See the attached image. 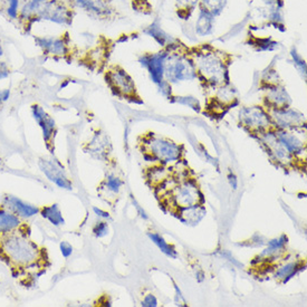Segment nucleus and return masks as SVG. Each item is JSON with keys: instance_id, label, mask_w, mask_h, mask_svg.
Returning a JSON list of instances; mask_svg holds the SVG:
<instances>
[{"instance_id": "1", "label": "nucleus", "mask_w": 307, "mask_h": 307, "mask_svg": "<svg viewBox=\"0 0 307 307\" xmlns=\"http://www.w3.org/2000/svg\"><path fill=\"white\" fill-rule=\"evenodd\" d=\"M187 53L192 59L197 78L204 90L230 85L229 66L234 62L230 53L219 50L210 42L187 46Z\"/></svg>"}, {"instance_id": "2", "label": "nucleus", "mask_w": 307, "mask_h": 307, "mask_svg": "<svg viewBox=\"0 0 307 307\" xmlns=\"http://www.w3.org/2000/svg\"><path fill=\"white\" fill-rule=\"evenodd\" d=\"M169 44L170 53L164 62V80L173 84L196 79V69L187 53V45L178 38L172 39Z\"/></svg>"}, {"instance_id": "3", "label": "nucleus", "mask_w": 307, "mask_h": 307, "mask_svg": "<svg viewBox=\"0 0 307 307\" xmlns=\"http://www.w3.org/2000/svg\"><path fill=\"white\" fill-rule=\"evenodd\" d=\"M106 84L112 93L123 100L137 104H143L141 96L139 95L136 83L132 77L120 65H111L104 74Z\"/></svg>"}, {"instance_id": "4", "label": "nucleus", "mask_w": 307, "mask_h": 307, "mask_svg": "<svg viewBox=\"0 0 307 307\" xmlns=\"http://www.w3.org/2000/svg\"><path fill=\"white\" fill-rule=\"evenodd\" d=\"M143 147L145 157H149L152 161H159L162 164L177 162L181 159L182 148L173 141L154 136V133H149V136L143 138Z\"/></svg>"}, {"instance_id": "5", "label": "nucleus", "mask_w": 307, "mask_h": 307, "mask_svg": "<svg viewBox=\"0 0 307 307\" xmlns=\"http://www.w3.org/2000/svg\"><path fill=\"white\" fill-rule=\"evenodd\" d=\"M239 124L252 136L257 137L277 128L269 112L261 105L241 107L239 111Z\"/></svg>"}, {"instance_id": "6", "label": "nucleus", "mask_w": 307, "mask_h": 307, "mask_svg": "<svg viewBox=\"0 0 307 307\" xmlns=\"http://www.w3.org/2000/svg\"><path fill=\"white\" fill-rule=\"evenodd\" d=\"M238 96L233 86H222L216 89V93L210 96L204 104L203 113L209 117L222 118L231 107L238 104Z\"/></svg>"}, {"instance_id": "7", "label": "nucleus", "mask_w": 307, "mask_h": 307, "mask_svg": "<svg viewBox=\"0 0 307 307\" xmlns=\"http://www.w3.org/2000/svg\"><path fill=\"white\" fill-rule=\"evenodd\" d=\"M35 42L38 45L45 55L55 59L64 58L69 62L77 51L76 46H73L68 31L58 37H35Z\"/></svg>"}, {"instance_id": "8", "label": "nucleus", "mask_w": 307, "mask_h": 307, "mask_svg": "<svg viewBox=\"0 0 307 307\" xmlns=\"http://www.w3.org/2000/svg\"><path fill=\"white\" fill-rule=\"evenodd\" d=\"M5 249L13 260L19 264H30L37 257V247L18 235H10L4 239Z\"/></svg>"}, {"instance_id": "9", "label": "nucleus", "mask_w": 307, "mask_h": 307, "mask_svg": "<svg viewBox=\"0 0 307 307\" xmlns=\"http://www.w3.org/2000/svg\"><path fill=\"white\" fill-rule=\"evenodd\" d=\"M75 14V9L68 3H64L63 0H45L40 7L38 19L69 26L73 24Z\"/></svg>"}, {"instance_id": "10", "label": "nucleus", "mask_w": 307, "mask_h": 307, "mask_svg": "<svg viewBox=\"0 0 307 307\" xmlns=\"http://www.w3.org/2000/svg\"><path fill=\"white\" fill-rule=\"evenodd\" d=\"M171 196L172 201L178 210L197 206L203 202V196L200 189L197 183L191 179H187L176 186Z\"/></svg>"}, {"instance_id": "11", "label": "nucleus", "mask_w": 307, "mask_h": 307, "mask_svg": "<svg viewBox=\"0 0 307 307\" xmlns=\"http://www.w3.org/2000/svg\"><path fill=\"white\" fill-rule=\"evenodd\" d=\"M113 47H114V41L104 35H100L98 44L84 54V56L79 59V63L84 64L87 68L101 71L109 61Z\"/></svg>"}, {"instance_id": "12", "label": "nucleus", "mask_w": 307, "mask_h": 307, "mask_svg": "<svg viewBox=\"0 0 307 307\" xmlns=\"http://www.w3.org/2000/svg\"><path fill=\"white\" fill-rule=\"evenodd\" d=\"M73 8L78 7L101 20H114L118 13L112 6V0H67Z\"/></svg>"}, {"instance_id": "13", "label": "nucleus", "mask_w": 307, "mask_h": 307, "mask_svg": "<svg viewBox=\"0 0 307 307\" xmlns=\"http://www.w3.org/2000/svg\"><path fill=\"white\" fill-rule=\"evenodd\" d=\"M169 42L158 53H145L139 57V62L148 69L151 78L158 85L164 80V62L170 53Z\"/></svg>"}, {"instance_id": "14", "label": "nucleus", "mask_w": 307, "mask_h": 307, "mask_svg": "<svg viewBox=\"0 0 307 307\" xmlns=\"http://www.w3.org/2000/svg\"><path fill=\"white\" fill-rule=\"evenodd\" d=\"M275 125L281 130H300L305 127L306 118L303 113L296 111L292 107L282 110L269 111Z\"/></svg>"}, {"instance_id": "15", "label": "nucleus", "mask_w": 307, "mask_h": 307, "mask_svg": "<svg viewBox=\"0 0 307 307\" xmlns=\"http://www.w3.org/2000/svg\"><path fill=\"white\" fill-rule=\"evenodd\" d=\"M276 130L269 131L265 134H262V136L259 137V139L261 140L262 144L266 147L268 153L271 154V157L274 161H276L277 163L282 165L293 164L296 157H294L293 154H290L288 151L283 147V144L279 142L276 134H275V131Z\"/></svg>"}, {"instance_id": "16", "label": "nucleus", "mask_w": 307, "mask_h": 307, "mask_svg": "<svg viewBox=\"0 0 307 307\" xmlns=\"http://www.w3.org/2000/svg\"><path fill=\"white\" fill-rule=\"evenodd\" d=\"M266 91L267 93L262 96V105L268 112L287 109L292 104V100H290L284 85L275 86V87Z\"/></svg>"}, {"instance_id": "17", "label": "nucleus", "mask_w": 307, "mask_h": 307, "mask_svg": "<svg viewBox=\"0 0 307 307\" xmlns=\"http://www.w3.org/2000/svg\"><path fill=\"white\" fill-rule=\"evenodd\" d=\"M297 130H281V128H277V130L275 131V134H276L279 142H281L283 147L286 149L290 154H293L294 157H297L298 154L303 153L306 148L305 137L300 138L298 134L296 133Z\"/></svg>"}, {"instance_id": "18", "label": "nucleus", "mask_w": 307, "mask_h": 307, "mask_svg": "<svg viewBox=\"0 0 307 307\" xmlns=\"http://www.w3.org/2000/svg\"><path fill=\"white\" fill-rule=\"evenodd\" d=\"M39 165H40V169L42 170V172H44L46 177L51 181L55 182L57 186L64 188V189H67V190L72 189L71 181H69L65 177V174H64V171L61 168H58L56 164H54L53 162H51V161L40 160Z\"/></svg>"}, {"instance_id": "19", "label": "nucleus", "mask_w": 307, "mask_h": 307, "mask_svg": "<svg viewBox=\"0 0 307 307\" xmlns=\"http://www.w3.org/2000/svg\"><path fill=\"white\" fill-rule=\"evenodd\" d=\"M33 114L35 120L41 127L42 133H44V140L47 144H50L51 140L54 136V131H55V126H56L55 121H54V118L48 115L44 111V109L40 107L39 105L33 106Z\"/></svg>"}, {"instance_id": "20", "label": "nucleus", "mask_w": 307, "mask_h": 307, "mask_svg": "<svg viewBox=\"0 0 307 307\" xmlns=\"http://www.w3.org/2000/svg\"><path fill=\"white\" fill-rule=\"evenodd\" d=\"M245 44L251 46L257 52H267V51H274L278 47L279 42L273 39L271 36L269 37H259L256 36L249 30L247 33V37L245 40Z\"/></svg>"}, {"instance_id": "21", "label": "nucleus", "mask_w": 307, "mask_h": 307, "mask_svg": "<svg viewBox=\"0 0 307 307\" xmlns=\"http://www.w3.org/2000/svg\"><path fill=\"white\" fill-rule=\"evenodd\" d=\"M147 178L152 187H162L170 180V169L165 168L164 164H157L148 170Z\"/></svg>"}, {"instance_id": "22", "label": "nucleus", "mask_w": 307, "mask_h": 307, "mask_svg": "<svg viewBox=\"0 0 307 307\" xmlns=\"http://www.w3.org/2000/svg\"><path fill=\"white\" fill-rule=\"evenodd\" d=\"M5 202H6L7 207L9 209H12L15 213L20 214L23 217H31L38 212V209L33 206H29L25 202H23L20 199L13 197V196H8L5 199Z\"/></svg>"}, {"instance_id": "23", "label": "nucleus", "mask_w": 307, "mask_h": 307, "mask_svg": "<svg viewBox=\"0 0 307 307\" xmlns=\"http://www.w3.org/2000/svg\"><path fill=\"white\" fill-rule=\"evenodd\" d=\"M287 241L288 237L286 235H282L279 236L278 238L272 239L268 242L267 248L260 254V258L268 259V258H274L278 256L285 249V247L287 245Z\"/></svg>"}, {"instance_id": "24", "label": "nucleus", "mask_w": 307, "mask_h": 307, "mask_svg": "<svg viewBox=\"0 0 307 307\" xmlns=\"http://www.w3.org/2000/svg\"><path fill=\"white\" fill-rule=\"evenodd\" d=\"M179 214L181 222L187 224H197L206 214V210L201 204H197V206L179 209Z\"/></svg>"}, {"instance_id": "25", "label": "nucleus", "mask_w": 307, "mask_h": 307, "mask_svg": "<svg viewBox=\"0 0 307 307\" xmlns=\"http://www.w3.org/2000/svg\"><path fill=\"white\" fill-rule=\"evenodd\" d=\"M214 18L212 15H210L202 10H199V17L196 23V31L198 35L206 36L211 33L214 25Z\"/></svg>"}, {"instance_id": "26", "label": "nucleus", "mask_w": 307, "mask_h": 307, "mask_svg": "<svg viewBox=\"0 0 307 307\" xmlns=\"http://www.w3.org/2000/svg\"><path fill=\"white\" fill-rule=\"evenodd\" d=\"M199 0H176L174 9L178 17L182 20H188L195 12Z\"/></svg>"}, {"instance_id": "27", "label": "nucleus", "mask_w": 307, "mask_h": 307, "mask_svg": "<svg viewBox=\"0 0 307 307\" xmlns=\"http://www.w3.org/2000/svg\"><path fill=\"white\" fill-rule=\"evenodd\" d=\"M226 5H227V0H199L198 7L199 10L217 17L224 12Z\"/></svg>"}, {"instance_id": "28", "label": "nucleus", "mask_w": 307, "mask_h": 307, "mask_svg": "<svg viewBox=\"0 0 307 307\" xmlns=\"http://www.w3.org/2000/svg\"><path fill=\"white\" fill-rule=\"evenodd\" d=\"M301 268H303V262L299 261L285 264L284 266L279 267L276 274H275V278L278 279V281H282L283 283H286Z\"/></svg>"}, {"instance_id": "29", "label": "nucleus", "mask_w": 307, "mask_h": 307, "mask_svg": "<svg viewBox=\"0 0 307 307\" xmlns=\"http://www.w3.org/2000/svg\"><path fill=\"white\" fill-rule=\"evenodd\" d=\"M278 85H283V83H282V79L278 76V73L276 69L269 68L268 71L264 73V76L260 79V85H259V87L262 91L275 87V86H278Z\"/></svg>"}, {"instance_id": "30", "label": "nucleus", "mask_w": 307, "mask_h": 307, "mask_svg": "<svg viewBox=\"0 0 307 307\" xmlns=\"http://www.w3.org/2000/svg\"><path fill=\"white\" fill-rule=\"evenodd\" d=\"M148 236L150 237V239L152 240L154 244L159 247L163 254H165L166 256H169V257H172V258L177 257V250L174 249V247L170 245V244H168V242L164 240L163 237H161L157 233H149Z\"/></svg>"}, {"instance_id": "31", "label": "nucleus", "mask_w": 307, "mask_h": 307, "mask_svg": "<svg viewBox=\"0 0 307 307\" xmlns=\"http://www.w3.org/2000/svg\"><path fill=\"white\" fill-rule=\"evenodd\" d=\"M41 216L50 220V222L55 226L63 225L64 223H65V220H64L62 213H61V210H59L57 204H53V206L42 208Z\"/></svg>"}, {"instance_id": "32", "label": "nucleus", "mask_w": 307, "mask_h": 307, "mask_svg": "<svg viewBox=\"0 0 307 307\" xmlns=\"http://www.w3.org/2000/svg\"><path fill=\"white\" fill-rule=\"evenodd\" d=\"M19 226V219L12 213L0 211V233H9Z\"/></svg>"}, {"instance_id": "33", "label": "nucleus", "mask_w": 307, "mask_h": 307, "mask_svg": "<svg viewBox=\"0 0 307 307\" xmlns=\"http://www.w3.org/2000/svg\"><path fill=\"white\" fill-rule=\"evenodd\" d=\"M169 101H171L172 103H180V104L189 105L195 111H200V104H199V101L195 98H192V96H173V95H171L169 98Z\"/></svg>"}, {"instance_id": "34", "label": "nucleus", "mask_w": 307, "mask_h": 307, "mask_svg": "<svg viewBox=\"0 0 307 307\" xmlns=\"http://www.w3.org/2000/svg\"><path fill=\"white\" fill-rule=\"evenodd\" d=\"M147 33L149 34V35H151L153 37V38L157 40L159 44H161L162 46H165L166 44H168L169 41H171L172 39H170L168 36H166L163 31H162V29H160L159 27H155L154 25H151L150 27H149V29L147 30Z\"/></svg>"}, {"instance_id": "35", "label": "nucleus", "mask_w": 307, "mask_h": 307, "mask_svg": "<svg viewBox=\"0 0 307 307\" xmlns=\"http://www.w3.org/2000/svg\"><path fill=\"white\" fill-rule=\"evenodd\" d=\"M122 186H123V181L118 177L111 174L106 178L105 188L107 191L113 193V195H116V193L120 192Z\"/></svg>"}, {"instance_id": "36", "label": "nucleus", "mask_w": 307, "mask_h": 307, "mask_svg": "<svg viewBox=\"0 0 307 307\" xmlns=\"http://www.w3.org/2000/svg\"><path fill=\"white\" fill-rule=\"evenodd\" d=\"M132 7L134 10L144 15H149L153 10L149 0H144V2H142V0H132Z\"/></svg>"}, {"instance_id": "37", "label": "nucleus", "mask_w": 307, "mask_h": 307, "mask_svg": "<svg viewBox=\"0 0 307 307\" xmlns=\"http://www.w3.org/2000/svg\"><path fill=\"white\" fill-rule=\"evenodd\" d=\"M93 233L96 237H99V238H101V237H104L107 235V233H109V226H107L106 223H103V222L96 224L93 229Z\"/></svg>"}, {"instance_id": "38", "label": "nucleus", "mask_w": 307, "mask_h": 307, "mask_svg": "<svg viewBox=\"0 0 307 307\" xmlns=\"http://www.w3.org/2000/svg\"><path fill=\"white\" fill-rule=\"evenodd\" d=\"M8 9L7 13L10 18H17L18 17V6H19V0H8Z\"/></svg>"}, {"instance_id": "39", "label": "nucleus", "mask_w": 307, "mask_h": 307, "mask_svg": "<svg viewBox=\"0 0 307 307\" xmlns=\"http://www.w3.org/2000/svg\"><path fill=\"white\" fill-rule=\"evenodd\" d=\"M142 305L145 307H155V306H158V300H157V298H155V296L153 294H148L143 298Z\"/></svg>"}, {"instance_id": "40", "label": "nucleus", "mask_w": 307, "mask_h": 307, "mask_svg": "<svg viewBox=\"0 0 307 307\" xmlns=\"http://www.w3.org/2000/svg\"><path fill=\"white\" fill-rule=\"evenodd\" d=\"M61 250H62V254L64 257H69L72 255L73 252V247L68 244V242L66 241H63L61 244Z\"/></svg>"}, {"instance_id": "41", "label": "nucleus", "mask_w": 307, "mask_h": 307, "mask_svg": "<svg viewBox=\"0 0 307 307\" xmlns=\"http://www.w3.org/2000/svg\"><path fill=\"white\" fill-rule=\"evenodd\" d=\"M9 68L4 62H0V79L6 78L9 75Z\"/></svg>"}, {"instance_id": "42", "label": "nucleus", "mask_w": 307, "mask_h": 307, "mask_svg": "<svg viewBox=\"0 0 307 307\" xmlns=\"http://www.w3.org/2000/svg\"><path fill=\"white\" fill-rule=\"evenodd\" d=\"M132 202H133V204H134V207H136V208H137V210H138V212H139V214H140V217H141V218H143V219H148V216H147V213H145V211H144V210H143V209H142L141 207H140V204H139V203H138V202H137L136 200H134V199H133V198H132Z\"/></svg>"}, {"instance_id": "43", "label": "nucleus", "mask_w": 307, "mask_h": 307, "mask_svg": "<svg viewBox=\"0 0 307 307\" xmlns=\"http://www.w3.org/2000/svg\"><path fill=\"white\" fill-rule=\"evenodd\" d=\"M10 92L9 90H4L0 92V103H3V102H6L9 99Z\"/></svg>"}, {"instance_id": "44", "label": "nucleus", "mask_w": 307, "mask_h": 307, "mask_svg": "<svg viewBox=\"0 0 307 307\" xmlns=\"http://www.w3.org/2000/svg\"><path fill=\"white\" fill-rule=\"evenodd\" d=\"M229 178V181H230V185L231 187H233V189H237V187H238V181H237V178L234 173H230L228 176Z\"/></svg>"}, {"instance_id": "45", "label": "nucleus", "mask_w": 307, "mask_h": 307, "mask_svg": "<svg viewBox=\"0 0 307 307\" xmlns=\"http://www.w3.org/2000/svg\"><path fill=\"white\" fill-rule=\"evenodd\" d=\"M94 210V212L98 214V216H100V217H102V218H110V214H109V212H105V211H103V210H101V209H99V208H94L93 209Z\"/></svg>"}, {"instance_id": "46", "label": "nucleus", "mask_w": 307, "mask_h": 307, "mask_svg": "<svg viewBox=\"0 0 307 307\" xmlns=\"http://www.w3.org/2000/svg\"><path fill=\"white\" fill-rule=\"evenodd\" d=\"M3 55V48H2V46H0V56Z\"/></svg>"}]
</instances>
